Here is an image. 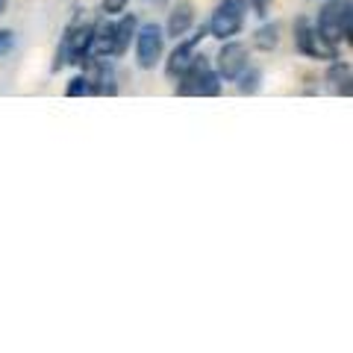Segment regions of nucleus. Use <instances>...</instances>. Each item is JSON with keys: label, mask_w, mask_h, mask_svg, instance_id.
<instances>
[{"label": "nucleus", "mask_w": 353, "mask_h": 353, "mask_svg": "<svg viewBox=\"0 0 353 353\" xmlns=\"http://www.w3.org/2000/svg\"><path fill=\"white\" fill-rule=\"evenodd\" d=\"M92 32L94 21H85L83 15H77L57 48V59H53V71H62L65 65H83L92 57Z\"/></svg>", "instance_id": "f257e3e1"}, {"label": "nucleus", "mask_w": 353, "mask_h": 353, "mask_svg": "<svg viewBox=\"0 0 353 353\" xmlns=\"http://www.w3.org/2000/svg\"><path fill=\"white\" fill-rule=\"evenodd\" d=\"M176 94L180 97H218L221 94V77L212 68V62L201 53H194V59L185 65V71L176 77Z\"/></svg>", "instance_id": "f03ea898"}, {"label": "nucleus", "mask_w": 353, "mask_h": 353, "mask_svg": "<svg viewBox=\"0 0 353 353\" xmlns=\"http://www.w3.org/2000/svg\"><path fill=\"white\" fill-rule=\"evenodd\" d=\"M315 30L333 44L347 41L350 44V32H353V0H327L324 9L318 12Z\"/></svg>", "instance_id": "7ed1b4c3"}, {"label": "nucleus", "mask_w": 353, "mask_h": 353, "mask_svg": "<svg viewBox=\"0 0 353 353\" xmlns=\"http://www.w3.org/2000/svg\"><path fill=\"white\" fill-rule=\"evenodd\" d=\"M292 30H294V48H297V53H301V57L327 59V62L339 59V44H333L330 39H324L306 15L294 18V27H292Z\"/></svg>", "instance_id": "20e7f679"}, {"label": "nucleus", "mask_w": 353, "mask_h": 353, "mask_svg": "<svg viewBox=\"0 0 353 353\" xmlns=\"http://www.w3.org/2000/svg\"><path fill=\"white\" fill-rule=\"evenodd\" d=\"M245 18H248V0H221L212 18H209L206 30H209V36L227 41V39H233L241 32Z\"/></svg>", "instance_id": "39448f33"}, {"label": "nucleus", "mask_w": 353, "mask_h": 353, "mask_svg": "<svg viewBox=\"0 0 353 353\" xmlns=\"http://www.w3.org/2000/svg\"><path fill=\"white\" fill-rule=\"evenodd\" d=\"M83 77L88 80V94H101V97L118 94L115 65L109 62L106 57H88L83 62Z\"/></svg>", "instance_id": "423d86ee"}, {"label": "nucleus", "mask_w": 353, "mask_h": 353, "mask_svg": "<svg viewBox=\"0 0 353 353\" xmlns=\"http://www.w3.org/2000/svg\"><path fill=\"white\" fill-rule=\"evenodd\" d=\"M162 48H165V32L159 24H145L136 32V62L139 68H157V62L162 59Z\"/></svg>", "instance_id": "0eeeda50"}, {"label": "nucleus", "mask_w": 353, "mask_h": 353, "mask_svg": "<svg viewBox=\"0 0 353 353\" xmlns=\"http://www.w3.org/2000/svg\"><path fill=\"white\" fill-rule=\"evenodd\" d=\"M248 48L241 41H224L218 50V77L227 83H236V77L248 68Z\"/></svg>", "instance_id": "6e6552de"}, {"label": "nucleus", "mask_w": 353, "mask_h": 353, "mask_svg": "<svg viewBox=\"0 0 353 353\" xmlns=\"http://www.w3.org/2000/svg\"><path fill=\"white\" fill-rule=\"evenodd\" d=\"M206 36H209V30L201 27V30H197L194 36H189V39H176V48L171 50L168 65H165V74H168L171 80H176V77L185 71V65L194 59V53H197V48H201V41H203Z\"/></svg>", "instance_id": "1a4fd4ad"}, {"label": "nucleus", "mask_w": 353, "mask_h": 353, "mask_svg": "<svg viewBox=\"0 0 353 353\" xmlns=\"http://www.w3.org/2000/svg\"><path fill=\"white\" fill-rule=\"evenodd\" d=\"M136 30H139V21L136 15H121L115 21V32H112V59L124 57L130 50V41L136 39Z\"/></svg>", "instance_id": "9d476101"}, {"label": "nucleus", "mask_w": 353, "mask_h": 353, "mask_svg": "<svg viewBox=\"0 0 353 353\" xmlns=\"http://www.w3.org/2000/svg\"><path fill=\"white\" fill-rule=\"evenodd\" d=\"M192 24H194V6L189 3V0H180V3L171 9V18H168L165 32H168L171 39H183L185 32L192 30Z\"/></svg>", "instance_id": "9b49d317"}, {"label": "nucleus", "mask_w": 353, "mask_h": 353, "mask_svg": "<svg viewBox=\"0 0 353 353\" xmlns=\"http://www.w3.org/2000/svg\"><path fill=\"white\" fill-rule=\"evenodd\" d=\"M327 83H330V88H333L336 94L350 97L353 94V68H350V62L333 59V65H330V71H327Z\"/></svg>", "instance_id": "f8f14e48"}, {"label": "nucleus", "mask_w": 353, "mask_h": 353, "mask_svg": "<svg viewBox=\"0 0 353 353\" xmlns=\"http://www.w3.org/2000/svg\"><path fill=\"white\" fill-rule=\"evenodd\" d=\"M277 44H280V27L277 24H265L256 30V36H253V48L262 50V53H271Z\"/></svg>", "instance_id": "ddd939ff"}, {"label": "nucleus", "mask_w": 353, "mask_h": 353, "mask_svg": "<svg viewBox=\"0 0 353 353\" xmlns=\"http://www.w3.org/2000/svg\"><path fill=\"white\" fill-rule=\"evenodd\" d=\"M236 80H239V92H241V94H253V92H256V88H259L262 74H259L256 68H250V65H248V68L241 71V74L236 77Z\"/></svg>", "instance_id": "4468645a"}, {"label": "nucleus", "mask_w": 353, "mask_h": 353, "mask_svg": "<svg viewBox=\"0 0 353 353\" xmlns=\"http://www.w3.org/2000/svg\"><path fill=\"white\" fill-rule=\"evenodd\" d=\"M65 94L68 97H83V94H88V80L80 74V77H74V80L68 83V88H65Z\"/></svg>", "instance_id": "2eb2a0df"}, {"label": "nucleus", "mask_w": 353, "mask_h": 353, "mask_svg": "<svg viewBox=\"0 0 353 353\" xmlns=\"http://www.w3.org/2000/svg\"><path fill=\"white\" fill-rule=\"evenodd\" d=\"M130 0H103V15H118V12H124Z\"/></svg>", "instance_id": "dca6fc26"}, {"label": "nucleus", "mask_w": 353, "mask_h": 353, "mask_svg": "<svg viewBox=\"0 0 353 353\" xmlns=\"http://www.w3.org/2000/svg\"><path fill=\"white\" fill-rule=\"evenodd\" d=\"M12 44H15V36H12V32H9V30H0V57L12 50Z\"/></svg>", "instance_id": "f3484780"}, {"label": "nucleus", "mask_w": 353, "mask_h": 353, "mask_svg": "<svg viewBox=\"0 0 353 353\" xmlns=\"http://www.w3.org/2000/svg\"><path fill=\"white\" fill-rule=\"evenodd\" d=\"M268 3H271V0H248V6H253V12H256V15H268Z\"/></svg>", "instance_id": "a211bd4d"}, {"label": "nucleus", "mask_w": 353, "mask_h": 353, "mask_svg": "<svg viewBox=\"0 0 353 353\" xmlns=\"http://www.w3.org/2000/svg\"><path fill=\"white\" fill-rule=\"evenodd\" d=\"M0 12H6V0H0Z\"/></svg>", "instance_id": "6ab92c4d"}]
</instances>
